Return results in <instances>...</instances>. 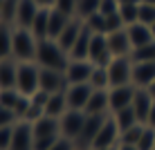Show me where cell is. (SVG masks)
Masks as SVG:
<instances>
[{"label":"cell","instance_id":"obj_44","mask_svg":"<svg viewBox=\"0 0 155 150\" xmlns=\"http://www.w3.org/2000/svg\"><path fill=\"white\" fill-rule=\"evenodd\" d=\"M34 2L38 5V7H50V9H52V7H54V2H56V0H34Z\"/></svg>","mask_w":155,"mask_h":150},{"label":"cell","instance_id":"obj_5","mask_svg":"<svg viewBox=\"0 0 155 150\" xmlns=\"http://www.w3.org/2000/svg\"><path fill=\"white\" fill-rule=\"evenodd\" d=\"M85 126V112L83 110H68L63 116H58V130H61V137L72 139L74 143L79 141Z\"/></svg>","mask_w":155,"mask_h":150},{"label":"cell","instance_id":"obj_41","mask_svg":"<svg viewBox=\"0 0 155 150\" xmlns=\"http://www.w3.org/2000/svg\"><path fill=\"white\" fill-rule=\"evenodd\" d=\"M12 132H14V126L0 128V150H9V146H12Z\"/></svg>","mask_w":155,"mask_h":150},{"label":"cell","instance_id":"obj_35","mask_svg":"<svg viewBox=\"0 0 155 150\" xmlns=\"http://www.w3.org/2000/svg\"><path fill=\"white\" fill-rule=\"evenodd\" d=\"M54 9H58L61 14L70 16V18H74L79 11V0H56L54 2Z\"/></svg>","mask_w":155,"mask_h":150},{"label":"cell","instance_id":"obj_30","mask_svg":"<svg viewBox=\"0 0 155 150\" xmlns=\"http://www.w3.org/2000/svg\"><path fill=\"white\" fill-rule=\"evenodd\" d=\"M88 83L92 85L94 90H108L110 88V78H108V69H106V65H94L92 76H90Z\"/></svg>","mask_w":155,"mask_h":150},{"label":"cell","instance_id":"obj_21","mask_svg":"<svg viewBox=\"0 0 155 150\" xmlns=\"http://www.w3.org/2000/svg\"><path fill=\"white\" fill-rule=\"evenodd\" d=\"M85 114H110V103H108V90H92L90 101L85 105Z\"/></svg>","mask_w":155,"mask_h":150},{"label":"cell","instance_id":"obj_18","mask_svg":"<svg viewBox=\"0 0 155 150\" xmlns=\"http://www.w3.org/2000/svg\"><path fill=\"white\" fill-rule=\"evenodd\" d=\"M38 5L34 0H18V7H16V27L29 29L34 25V18L38 14Z\"/></svg>","mask_w":155,"mask_h":150},{"label":"cell","instance_id":"obj_42","mask_svg":"<svg viewBox=\"0 0 155 150\" xmlns=\"http://www.w3.org/2000/svg\"><path fill=\"white\" fill-rule=\"evenodd\" d=\"M50 150H77V143H74L72 139H68V137H58Z\"/></svg>","mask_w":155,"mask_h":150},{"label":"cell","instance_id":"obj_23","mask_svg":"<svg viewBox=\"0 0 155 150\" xmlns=\"http://www.w3.org/2000/svg\"><path fill=\"white\" fill-rule=\"evenodd\" d=\"M16 74H18V61L16 58H2L0 61V90L16 88Z\"/></svg>","mask_w":155,"mask_h":150},{"label":"cell","instance_id":"obj_51","mask_svg":"<svg viewBox=\"0 0 155 150\" xmlns=\"http://www.w3.org/2000/svg\"><path fill=\"white\" fill-rule=\"evenodd\" d=\"M77 150H79V148H77Z\"/></svg>","mask_w":155,"mask_h":150},{"label":"cell","instance_id":"obj_33","mask_svg":"<svg viewBox=\"0 0 155 150\" xmlns=\"http://www.w3.org/2000/svg\"><path fill=\"white\" fill-rule=\"evenodd\" d=\"M119 16H121V20H124L126 27H128V25H133V23H137L140 5H121V7H119Z\"/></svg>","mask_w":155,"mask_h":150},{"label":"cell","instance_id":"obj_3","mask_svg":"<svg viewBox=\"0 0 155 150\" xmlns=\"http://www.w3.org/2000/svg\"><path fill=\"white\" fill-rule=\"evenodd\" d=\"M38 78L41 67L36 61H23L18 63V74H16V90L25 96H34L38 92Z\"/></svg>","mask_w":155,"mask_h":150},{"label":"cell","instance_id":"obj_15","mask_svg":"<svg viewBox=\"0 0 155 150\" xmlns=\"http://www.w3.org/2000/svg\"><path fill=\"white\" fill-rule=\"evenodd\" d=\"M153 101L155 99L151 96V92H148L146 88H137L135 90V96H133L130 108L137 114V121L144 123V126H146V121H148V112H151V108H153Z\"/></svg>","mask_w":155,"mask_h":150},{"label":"cell","instance_id":"obj_1","mask_svg":"<svg viewBox=\"0 0 155 150\" xmlns=\"http://www.w3.org/2000/svg\"><path fill=\"white\" fill-rule=\"evenodd\" d=\"M36 63L38 67H47V69H58V72H65L70 56L68 52L52 38H43L38 40V49H36Z\"/></svg>","mask_w":155,"mask_h":150},{"label":"cell","instance_id":"obj_28","mask_svg":"<svg viewBox=\"0 0 155 150\" xmlns=\"http://www.w3.org/2000/svg\"><path fill=\"white\" fill-rule=\"evenodd\" d=\"M115 119V123H117V128H119V132H126V130H130L133 126H137V114L133 112V108H124V110H117V112H113L110 114Z\"/></svg>","mask_w":155,"mask_h":150},{"label":"cell","instance_id":"obj_4","mask_svg":"<svg viewBox=\"0 0 155 150\" xmlns=\"http://www.w3.org/2000/svg\"><path fill=\"white\" fill-rule=\"evenodd\" d=\"M106 69H108L110 88H119V85H130L133 83V61H130V56L113 58L106 65Z\"/></svg>","mask_w":155,"mask_h":150},{"label":"cell","instance_id":"obj_40","mask_svg":"<svg viewBox=\"0 0 155 150\" xmlns=\"http://www.w3.org/2000/svg\"><path fill=\"white\" fill-rule=\"evenodd\" d=\"M58 137L61 135H56V137H34V150H50Z\"/></svg>","mask_w":155,"mask_h":150},{"label":"cell","instance_id":"obj_43","mask_svg":"<svg viewBox=\"0 0 155 150\" xmlns=\"http://www.w3.org/2000/svg\"><path fill=\"white\" fill-rule=\"evenodd\" d=\"M146 126L155 128V101H153V108H151V112H148V121H146Z\"/></svg>","mask_w":155,"mask_h":150},{"label":"cell","instance_id":"obj_34","mask_svg":"<svg viewBox=\"0 0 155 150\" xmlns=\"http://www.w3.org/2000/svg\"><path fill=\"white\" fill-rule=\"evenodd\" d=\"M142 130H144V123H137V126H133L130 130L121 132V137H119V143H128V146H137V141H140V137H142Z\"/></svg>","mask_w":155,"mask_h":150},{"label":"cell","instance_id":"obj_49","mask_svg":"<svg viewBox=\"0 0 155 150\" xmlns=\"http://www.w3.org/2000/svg\"><path fill=\"white\" fill-rule=\"evenodd\" d=\"M151 31H153V36H155V23H153V25H151Z\"/></svg>","mask_w":155,"mask_h":150},{"label":"cell","instance_id":"obj_27","mask_svg":"<svg viewBox=\"0 0 155 150\" xmlns=\"http://www.w3.org/2000/svg\"><path fill=\"white\" fill-rule=\"evenodd\" d=\"M47 25H50V7H41L34 18V25L29 27V31L36 36V40L47 38Z\"/></svg>","mask_w":155,"mask_h":150},{"label":"cell","instance_id":"obj_17","mask_svg":"<svg viewBox=\"0 0 155 150\" xmlns=\"http://www.w3.org/2000/svg\"><path fill=\"white\" fill-rule=\"evenodd\" d=\"M155 81V61L133 63V85L135 88H148Z\"/></svg>","mask_w":155,"mask_h":150},{"label":"cell","instance_id":"obj_19","mask_svg":"<svg viewBox=\"0 0 155 150\" xmlns=\"http://www.w3.org/2000/svg\"><path fill=\"white\" fill-rule=\"evenodd\" d=\"M83 20L81 18H72L70 23H68V27L61 31V36L56 38V43L63 47V49L68 52V56H70V49L74 47V43H77V38L81 36V31H83Z\"/></svg>","mask_w":155,"mask_h":150},{"label":"cell","instance_id":"obj_26","mask_svg":"<svg viewBox=\"0 0 155 150\" xmlns=\"http://www.w3.org/2000/svg\"><path fill=\"white\" fill-rule=\"evenodd\" d=\"M90 38H92V31L88 29V25H83V31H81V36L77 38V43H74V47L70 49V58H77V61H88Z\"/></svg>","mask_w":155,"mask_h":150},{"label":"cell","instance_id":"obj_47","mask_svg":"<svg viewBox=\"0 0 155 150\" xmlns=\"http://www.w3.org/2000/svg\"><path fill=\"white\" fill-rule=\"evenodd\" d=\"M146 90H148V92H151V96H153V99H155V81H153L151 85H148V88H146Z\"/></svg>","mask_w":155,"mask_h":150},{"label":"cell","instance_id":"obj_13","mask_svg":"<svg viewBox=\"0 0 155 150\" xmlns=\"http://www.w3.org/2000/svg\"><path fill=\"white\" fill-rule=\"evenodd\" d=\"M65 88H68V81H65V74L63 72L41 67L38 90H43V92H47V94H54V92H63Z\"/></svg>","mask_w":155,"mask_h":150},{"label":"cell","instance_id":"obj_6","mask_svg":"<svg viewBox=\"0 0 155 150\" xmlns=\"http://www.w3.org/2000/svg\"><path fill=\"white\" fill-rule=\"evenodd\" d=\"M119 128H117L115 119L108 114V119L104 121V126H101V130L97 132V137H94L92 146H90V150H108V148H115L117 143H119Z\"/></svg>","mask_w":155,"mask_h":150},{"label":"cell","instance_id":"obj_48","mask_svg":"<svg viewBox=\"0 0 155 150\" xmlns=\"http://www.w3.org/2000/svg\"><path fill=\"white\" fill-rule=\"evenodd\" d=\"M140 2H144V5H155V0H140Z\"/></svg>","mask_w":155,"mask_h":150},{"label":"cell","instance_id":"obj_10","mask_svg":"<svg viewBox=\"0 0 155 150\" xmlns=\"http://www.w3.org/2000/svg\"><path fill=\"white\" fill-rule=\"evenodd\" d=\"M106 119H108V114H85L83 132H81V137H79V141H77L79 150H90L94 137H97V132L101 130V126H104Z\"/></svg>","mask_w":155,"mask_h":150},{"label":"cell","instance_id":"obj_39","mask_svg":"<svg viewBox=\"0 0 155 150\" xmlns=\"http://www.w3.org/2000/svg\"><path fill=\"white\" fill-rule=\"evenodd\" d=\"M16 121H18V114H16V112H12L9 108H2V105H0V128L14 126Z\"/></svg>","mask_w":155,"mask_h":150},{"label":"cell","instance_id":"obj_37","mask_svg":"<svg viewBox=\"0 0 155 150\" xmlns=\"http://www.w3.org/2000/svg\"><path fill=\"white\" fill-rule=\"evenodd\" d=\"M99 2L101 0H79V18L85 20L90 14H94V11H99Z\"/></svg>","mask_w":155,"mask_h":150},{"label":"cell","instance_id":"obj_14","mask_svg":"<svg viewBox=\"0 0 155 150\" xmlns=\"http://www.w3.org/2000/svg\"><path fill=\"white\" fill-rule=\"evenodd\" d=\"M135 85H119V88H108V103H110V114L117 110L130 108L133 96H135Z\"/></svg>","mask_w":155,"mask_h":150},{"label":"cell","instance_id":"obj_31","mask_svg":"<svg viewBox=\"0 0 155 150\" xmlns=\"http://www.w3.org/2000/svg\"><path fill=\"white\" fill-rule=\"evenodd\" d=\"M130 61H133V63L155 61V40H153V43H148V45H144V47H137V49H133Z\"/></svg>","mask_w":155,"mask_h":150},{"label":"cell","instance_id":"obj_24","mask_svg":"<svg viewBox=\"0 0 155 150\" xmlns=\"http://www.w3.org/2000/svg\"><path fill=\"white\" fill-rule=\"evenodd\" d=\"M70 110L68 108V99H65V90L63 92H54L47 96V103H45V114L47 116H63L65 112Z\"/></svg>","mask_w":155,"mask_h":150},{"label":"cell","instance_id":"obj_12","mask_svg":"<svg viewBox=\"0 0 155 150\" xmlns=\"http://www.w3.org/2000/svg\"><path fill=\"white\" fill-rule=\"evenodd\" d=\"M92 69H94V63L90 61H77V58H70L65 67V81L68 85H74V83H88L90 76H92Z\"/></svg>","mask_w":155,"mask_h":150},{"label":"cell","instance_id":"obj_16","mask_svg":"<svg viewBox=\"0 0 155 150\" xmlns=\"http://www.w3.org/2000/svg\"><path fill=\"white\" fill-rule=\"evenodd\" d=\"M106 36H108V47H110L113 58H121V56L133 54V45H130V38H128V34H126V27L117 29L113 34H106Z\"/></svg>","mask_w":155,"mask_h":150},{"label":"cell","instance_id":"obj_8","mask_svg":"<svg viewBox=\"0 0 155 150\" xmlns=\"http://www.w3.org/2000/svg\"><path fill=\"white\" fill-rule=\"evenodd\" d=\"M88 61L94 63V65H108L113 61V54H110V47H108V36L106 34H92L90 49H88Z\"/></svg>","mask_w":155,"mask_h":150},{"label":"cell","instance_id":"obj_11","mask_svg":"<svg viewBox=\"0 0 155 150\" xmlns=\"http://www.w3.org/2000/svg\"><path fill=\"white\" fill-rule=\"evenodd\" d=\"M92 90H94V88H92L90 83H74V85H68V88H65L68 108H70V110H85Z\"/></svg>","mask_w":155,"mask_h":150},{"label":"cell","instance_id":"obj_36","mask_svg":"<svg viewBox=\"0 0 155 150\" xmlns=\"http://www.w3.org/2000/svg\"><path fill=\"white\" fill-rule=\"evenodd\" d=\"M137 23H144V25H151L155 23V5H144L140 2V16H137Z\"/></svg>","mask_w":155,"mask_h":150},{"label":"cell","instance_id":"obj_9","mask_svg":"<svg viewBox=\"0 0 155 150\" xmlns=\"http://www.w3.org/2000/svg\"><path fill=\"white\" fill-rule=\"evenodd\" d=\"M29 103H31L29 96L20 94L16 88H12V90H0V105H2V108H9L12 112H16L18 119H23V116L27 114Z\"/></svg>","mask_w":155,"mask_h":150},{"label":"cell","instance_id":"obj_29","mask_svg":"<svg viewBox=\"0 0 155 150\" xmlns=\"http://www.w3.org/2000/svg\"><path fill=\"white\" fill-rule=\"evenodd\" d=\"M12 40H14V27L0 20V61L12 58Z\"/></svg>","mask_w":155,"mask_h":150},{"label":"cell","instance_id":"obj_38","mask_svg":"<svg viewBox=\"0 0 155 150\" xmlns=\"http://www.w3.org/2000/svg\"><path fill=\"white\" fill-rule=\"evenodd\" d=\"M119 0H101L99 2V14L104 16H113V14H119Z\"/></svg>","mask_w":155,"mask_h":150},{"label":"cell","instance_id":"obj_22","mask_svg":"<svg viewBox=\"0 0 155 150\" xmlns=\"http://www.w3.org/2000/svg\"><path fill=\"white\" fill-rule=\"evenodd\" d=\"M31 130H34V137H56V135H61L58 119L56 116H47V114H43L36 121H31Z\"/></svg>","mask_w":155,"mask_h":150},{"label":"cell","instance_id":"obj_20","mask_svg":"<svg viewBox=\"0 0 155 150\" xmlns=\"http://www.w3.org/2000/svg\"><path fill=\"white\" fill-rule=\"evenodd\" d=\"M126 34H128V38H130L133 49L144 47V45H148V43L155 40L151 27H148V25H144V23H133V25H128V27H126Z\"/></svg>","mask_w":155,"mask_h":150},{"label":"cell","instance_id":"obj_2","mask_svg":"<svg viewBox=\"0 0 155 150\" xmlns=\"http://www.w3.org/2000/svg\"><path fill=\"white\" fill-rule=\"evenodd\" d=\"M36 49H38V40L29 29L14 27V40H12V58L18 63L23 61H36Z\"/></svg>","mask_w":155,"mask_h":150},{"label":"cell","instance_id":"obj_25","mask_svg":"<svg viewBox=\"0 0 155 150\" xmlns=\"http://www.w3.org/2000/svg\"><path fill=\"white\" fill-rule=\"evenodd\" d=\"M70 16H65V14H61L58 9L52 7L50 9V25H47V38H52V40H56L58 36H61V31L68 27V23H70Z\"/></svg>","mask_w":155,"mask_h":150},{"label":"cell","instance_id":"obj_45","mask_svg":"<svg viewBox=\"0 0 155 150\" xmlns=\"http://www.w3.org/2000/svg\"><path fill=\"white\" fill-rule=\"evenodd\" d=\"M117 150H137V146H128V143H117Z\"/></svg>","mask_w":155,"mask_h":150},{"label":"cell","instance_id":"obj_7","mask_svg":"<svg viewBox=\"0 0 155 150\" xmlns=\"http://www.w3.org/2000/svg\"><path fill=\"white\" fill-rule=\"evenodd\" d=\"M9 150H34V130H31V121L18 119L14 123L12 146H9Z\"/></svg>","mask_w":155,"mask_h":150},{"label":"cell","instance_id":"obj_32","mask_svg":"<svg viewBox=\"0 0 155 150\" xmlns=\"http://www.w3.org/2000/svg\"><path fill=\"white\" fill-rule=\"evenodd\" d=\"M137 150H155V128L144 126L142 137L137 141Z\"/></svg>","mask_w":155,"mask_h":150},{"label":"cell","instance_id":"obj_46","mask_svg":"<svg viewBox=\"0 0 155 150\" xmlns=\"http://www.w3.org/2000/svg\"><path fill=\"white\" fill-rule=\"evenodd\" d=\"M119 5H140V0H119Z\"/></svg>","mask_w":155,"mask_h":150},{"label":"cell","instance_id":"obj_50","mask_svg":"<svg viewBox=\"0 0 155 150\" xmlns=\"http://www.w3.org/2000/svg\"><path fill=\"white\" fill-rule=\"evenodd\" d=\"M108 150H117V146H115V148H108Z\"/></svg>","mask_w":155,"mask_h":150}]
</instances>
